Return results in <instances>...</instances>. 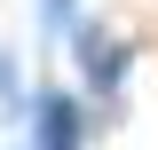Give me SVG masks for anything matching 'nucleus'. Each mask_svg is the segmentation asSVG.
<instances>
[{
  "mask_svg": "<svg viewBox=\"0 0 158 150\" xmlns=\"http://www.w3.org/2000/svg\"><path fill=\"white\" fill-rule=\"evenodd\" d=\"M87 142V111H79V95H63V87H48L32 103V150H79Z\"/></svg>",
  "mask_w": 158,
  "mask_h": 150,
  "instance_id": "f257e3e1",
  "label": "nucleus"
},
{
  "mask_svg": "<svg viewBox=\"0 0 158 150\" xmlns=\"http://www.w3.org/2000/svg\"><path fill=\"white\" fill-rule=\"evenodd\" d=\"M71 48H79V71H87V87H95V95H118V87H127V63H135V56H127V40L95 32V24H79Z\"/></svg>",
  "mask_w": 158,
  "mask_h": 150,
  "instance_id": "f03ea898",
  "label": "nucleus"
},
{
  "mask_svg": "<svg viewBox=\"0 0 158 150\" xmlns=\"http://www.w3.org/2000/svg\"><path fill=\"white\" fill-rule=\"evenodd\" d=\"M0 103H16V56H0Z\"/></svg>",
  "mask_w": 158,
  "mask_h": 150,
  "instance_id": "7ed1b4c3",
  "label": "nucleus"
}]
</instances>
